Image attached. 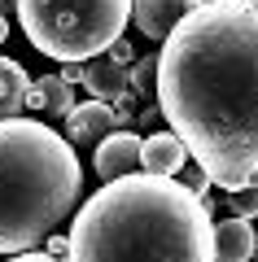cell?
Masks as SVG:
<instances>
[{"mask_svg":"<svg viewBox=\"0 0 258 262\" xmlns=\"http://www.w3.org/2000/svg\"><path fill=\"white\" fill-rule=\"evenodd\" d=\"M9 262H62L53 253H39V249H27V253H9Z\"/></svg>","mask_w":258,"mask_h":262,"instance_id":"16","label":"cell"},{"mask_svg":"<svg viewBox=\"0 0 258 262\" xmlns=\"http://www.w3.org/2000/svg\"><path fill=\"white\" fill-rule=\"evenodd\" d=\"M202 0H131V18L149 39H166Z\"/></svg>","mask_w":258,"mask_h":262,"instance_id":"6","label":"cell"},{"mask_svg":"<svg viewBox=\"0 0 258 262\" xmlns=\"http://www.w3.org/2000/svg\"><path fill=\"white\" fill-rule=\"evenodd\" d=\"M254 258H258V249H254Z\"/></svg>","mask_w":258,"mask_h":262,"instance_id":"19","label":"cell"},{"mask_svg":"<svg viewBox=\"0 0 258 262\" xmlns=\"http://www.w3.org/2000/svg\"><path fill=\"white\" fill-rule=\"evenodd\" d=\"M254 184H258V179H254Z\"/></svg>","mask_w":258,"mask_h":262,"instance_id":"20","label":"cell"},{"mask_svg":"<svg viewBox=\"0 0 258 262\" xmlns=\"http://www.w3.org/2000/svg\"><path fill=\"white\" fill-rule=\"evenodd\" d=\"M228 201H232V214H241V219H258V188H254V184L236 188Z\"/></svg>","mask_w":258,"mask_h":262,"instance_id":"13","label":"cell"},{"mask_svg":"<svg viewBox=\"0 0 258 262\" xmlns=\"http://www.w3.org/2000/svg\"><path fill=\"white\" fill-rule=\"evenodd\" d=\"M27 105H35V110H44V114L66 118V114L74 110V92H70V83H66L62 75H44V79H35V83H31Z\"/></svg>","mask_w":258,"mask_h":262,"instance_id":"12","label":"cell"},{"mask_svg":"<svg viewBox=\"0 0 258 262\" xmlns=\"http://www.w3.org/2000/svg\"><path fill=\"white\" fill-rule=\"evenodd\" d=\"M27 96H31V75L13 61V57H0V122L18 118L22 105H27Z\"/></svg>","mask_w":258,"mask_h":262,"instance_id":"11","label":"cell"},{"mask_svg":"<svg viewBox=\"0 0 258 262\" xmlns=\"http://www.w3.org/2000/svg\"><path fill=\"white\" fill-rule=\"evenodd\" d=\"M254 249H258V241H254L249 219L232 214L223 223H214V262H245V258H254Z\"/></svg>","mask_w":258,"mask_h":262,"instance_id":"9","label":"cell"},{"mask_svg":"<svg viewBox=\"0 0 258 262\" xmlns=\"http://www.w3.org/2000/svg\"><path fill=\"white\" fill-rule=\"evenodd\" d=\"M184 166H188V149L175 131H157V136L145 140V170H153V175H180Z\"/></svg>","mask_w":258,"mask_h":262,"instance_id":"10","label":"cell"},{"mask_svg":"<svg viewBox=\"0 0 258 262\" xmlns=\"http://www.w3.org/2000/svg\"><path fill=\"white\" fill-rule=\"evenodd\" d=\"M70 262H214L210 206L175 175H118L83 201Z\"/></svg>","mask_w":258,"mask_h":262,"instance_id":"2","label":"cell"},{"mask_svg":"<svg viewBox=\"0 0 258 262\" xmlns=\"http://www.w3.org/2000/svg\"><path fill=\"white\" fill-rule=\"evenodd\" d=\"M157 110L210 188L258 179V0H202L157 53Z\"/></svg>","mask_w":258,"mask_h":262,"instance_id":"1","label":"cell"},{"mask_svg":"<svg viewBox=\"0 0 258 262\" xmlns=\"http://www.w3.org/2000/svg\"><path fill=\"white\" fill-rule=\"evenodd\" d=\"M5 35H9V22H5V13H0V44H5Z\"/></svg>","mask_w":258,"mask_h":262,"instance_id":"18","label":"cell"},{"mask_svg":"<svg viewBox=\"0 0 258 262\" xmlns=\"http://www.w3.org/2000/svg\"><path fill=\"white\" fill-rule=\"evenodd\" d=\"M62 79H66V83H83V61H62Z\"/></svg>","mask_w":258,"mask_h":262,"instance_id":"15","label":"cell"},{"mask_svg":"<svg viewBox=\"0 0 258 262\" xmlns=\"http://www.w3.org/2000/svg\"><path fill=\"white\" fill-rule=\"evenodd\" d=\"M83 192L70 140L35 118L0 122V253H27L62 227Z\"/></svg>","mask_w":258,"mask_h":262,"instance_id":"3","label":"cell"},{"mask_svg":"<svg viewBox=\"0 0 258 262\" xmlns=\"http://www.w3.org/2000/svg\"><path fill=\"white\" fill-rule=\"evenodd\" d=\"M27 39L53 61H88L123 35L131 0H18Z\"/></svg>","mask_w":258,"mask_h":262,"instance_id":"4","label":"cell"},{"mask_svg":"<svg viewBox=\"0 0 258 262\" xmlns=\"http://www.w3.org/2000/svg\"><path fill=\"white\" fill-rule=\"evenodd\" d=\"M114 127H118V114H114L110 101H88V105H74V110L66 114L70 144H101Z\"/></svg>","mask_w":258,"mask_h":262,"instance_id":"8","label":"cell"},{"mask_svg":"<svg viewBox=\"0 0 258 262\" xmlns=\"http://www.w3.org/2000/svg\"><path fill=\"white\" fill-rule=\"evenodd\" d=\"M48 253L62 262H70V236H48Z\"/></svg>","mask_w":258,"mask_h":262,"instance_id":"14","label":"cell"},{"mask_svg":"<svg viewBox=\"0 0 258 262\" xmlns=\"http://www.w3.org/2000/svg\"><path fill=\"white\" fill-rule=\"evenodd\" d=\"M0 13L9 18V13H18V0H0Z\"/></svg>","mask_w":258,"mask_h":262,"instance_id":"17","label":"cell"},{"mask_svg":"<svg viewBox=\"0 0 258 262\" xmlns=\"http://www.w3.org/2000/svg\"><path fill=\"white\" fill-rule=\"evenodd\" d=\"M96 175L110 184L118 175H131V170H145V140L131 136V131H110L101 144H96V158H92Z\"/></svg>","mask_w":258,"mask_h":262,"instance_id":"5","label":"cell"},{"mask_svg":"<svg viewBox=\"0 0 258 262\" xmlns=\"http://www.w3.org/2000/svg\"><path fill=\"white\" fill-rule=\"evenodd\" d=\"M83 88L96 101H118L131 88V66L118 61V57H110V53H96V57L83 61Z\"/></svg>","mask_w":258,"mask_h":262,"instance_id":"7","label":"cell"}]
</instances>
